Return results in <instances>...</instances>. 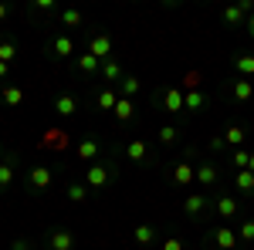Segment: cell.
Masks as SVG:
<instances>
[{"mask_svg": "<svg viewBox=\"0 0 254 250\" xmlns=\"http://www.w3.org/2000/svg\"><path fill=\"white\" fill-rule=\"evenodd\" d=\"M109 179H112L109 166H102V162H92V166H88V176H85V186H88V190H102Z\"/></svg>", "mask_w": 254, "mask_h": 250, "instance_id": "6da1fadb", "label": "cell"}, {"mask_svg": "<svg viewBox=\"0 0 254 250\" xmlns=\"http://www.w3.org/2000/svg\"><path fill=\"white\" fill-rule=\"evenodd\" d=\"M88 54H95L98 61H112V38L109 34H95L88 41Z\"/></svg>", "mask_w": 254, "mask_h": 250, "instance_id": "7a4b0ae2", "label": "cell"}, {"mask_svg": "<svg viewBox=\"0 0 254 250\" xmlns=\"http://www.w3.org/2000/svg\"><path fill=\"white\" fill-rule=\"evenodd\" d=\"M48 247L51 250H71L75 247V237H71L68 230H51L48 233Z\"/></svg>", "mask_w": 254, "mask_h": 250, "instance_id": "3957f363", "label": "cell"}, {"mask_svg": "<svg viewBox=\"0 0 254 250\" xmlns=\"http://www.w3.org/2000/svg\"><path fill=\"white\" fill-rule=\"evenodd\" d=\"M163 108H166V112H187L183 92H180V88H166V92H163Z\"/></svg>", "mask_w": 254, "mask_h": 250, "instance_id": "277c9868", "label": "cell"}, {"mask_svg": "<svg viewBox=\"0 0 254 250\" xmlns=\"http://www.w3.org/2000/svg\"><path fill=\"white\" fill-rule=\"evenodd\" d=\"M183 210H187V216H200V213L207 210V196H203V193H190V196H187V200H183Z\"/></svg>", "mask_w": 254, "mask_h": 250, "instance_id": "5b68a950", "label": "cell"}, {"mask_svg": "<svg viewBox=\"0 0 254 250\" xmlns=\"http://www.w3.org/2000/svg\"><path fill=\"white\" fill-rule=\"evenodd\" d=\"M126 155H129V162H139V166H142V162L149 159V146H146L142 139H132V142L126 146Z\"/></svg>", "mask_w": 254, "mask_h": 250, "instance_id": "8992f818", "label": "cell"}, {"mask_svg": "<svg viewBox=\"0 0 254 250\" xmlns=\"http://www.w3.org/2000/svg\"><path fill=\"white\" fill-rule=\"evenodd\" d=\"M196 179V169L190 166V162H176V169H173V183L176 186H190Z\"/></svg>", "mask_w": 254, "mask_h": 250, "instance_id": "52a82bcc", "label": "cell"}, {"mask_svg": "<svg viewBox=\"0 0 254 250\" xmlns=\"http://www.w3.org/2000/svg\"><path fill=\"white\" fill-rule=\"evenodd\" d=\"M31 186L38 193H44L51 186V169H48V166H34V169H31Z\"/></svg>", "mask_w": 254, "mask_h": 250, "instance_id": "ba28073f", "label": "cell"}, {"mask_svg": "<svg viewBox=\"0 0 254 250\" xmlns=\"http://www.w3.org/2000/svg\"><path fill=\"white\" fill-rule=\"evenodd\" d=\"M214 244L220 250H234L237 247V233L227 230V227H217V230H214Z\"/></svg>", "mask_w": 254, "mask_h": 250, "instance_id": "9c48e42d", "label": "cell"}, {"mask_svg": "<svg viewBox=\"0 0 254 250\" xmlns=\"http://www.w3.org/2000/svg\"><path fill=\"white\" fill-rule=\"evenodd\" d=\"M196 183H200V186H214L217 183V166L214 162H200V166H196Z\"/></svg>", "mask_w": 254, "mask_h": 250, "instance_id": "30bf717a", "label": "cell"}, {"mask_svg": "<svg viewBox=\"0 0 254 250\" xmlns=\"http://www.w3.org/2000/svg\"><path fill=\"white\" fill-rule=\"evenodd\" d=\"M234 98H237V101L254 98V81H251V78H237V81H234Z\"/></svg>", "mask_w": 254, "mask_h": 250, "instance_id": "8fae6325", "label": "cell"}, {"mask_svg": "<svg viewBox=\"0 0 254 250\" xmlns=\"http://www.w3.org/2000/svg\"><path fill=\"white\" fill-rule=\"evenodd\" d=\"M55 112H58V115H75V112H78V101L71 95H58L55 98Z\"/></svg>", "mask_w": 254, "mask_h": 250, "instance_id": "7c38bea8", "label": "cell"}, {"mask_svg": "<svg viewBox=\"0 0 254 250\" xmlns=\"http://www.w3.org/2000/svg\"><path fill=\"white\" fill-rule=\"evenodd\" d=\"M112 112H116V118H119V122H129V118L136 115V105H132V98H119Z\"/></svg>", "mask_w": 254, "mask_h": 250, "instance_id": "4fadbf2b", "label": "cell"}, {"mask_svg": "<svg viewBox=\"0 0 254 250\" xmlns=\"http://www.w3.org/2000/svg\"><path fill=\"white\" fill-rule=\"evenodd\" d=\"M234 183H237V190H241V193H248V196L254 193V173H251V169H241Z\"/></svg>", "mask_w": 254, "mask_h": 250, "instance_id": "5bb4252c", "label": "cell"}, {"mask_svg": "<svg viewBox=\"0 0 254 250\" xmlns=\"http://www.w3.org/2000/svg\"><path fill=\"white\" fill-rule=\"evenodd\" d=\"M51 51H55L58 58H68V54L75 51V44H71V41H68L64 34H61V38H55V41H51Z\"/></svg>", "mask_w": 254, "mask_h": 250, "instance_id": "9a60e30c", "label": "cell"}, {"mask_svg": "<svg viewBox=\"0 0 254 250\" xmlns=\"http://www.w3.org/2000/svg\"><path fill=\"white\" fill-rule=\"evenodd\" d=\"M132 237H136V244H142V247H149V244L156 240V230L142 223V227H136V230H132Z\"/></svg>", "mask_w": 254, "mask_h": 250, "instance_id": "2e32d148", "label": "cell"}, {"mask_svg": "<svg viewBox=\"0 0 254 250\" xmlns=\"http://www.w3.org/2000/svg\"><path fill=\"white\" fill-rule=\"evenodd\" d=\"M217 213L231 220V216H237V203L231 200V196H220V200H217Z\"/></svg>", "mask_w": 254, "mask_h": 250, "instance_id": "e0dca14e", "label": "cell"}, {"mask_svg": "<svg viewBox=\"0 0 254 250\" xmlns=\"http://www.w3.org/2000/svg\"><path fill=\"white\" fill-rule=\"evenodd\" d=\"M203 101H207V98L200 95V92H187V95H183V105H187V108H190V112H200V108H203Z\"/></svg>", "mask_w": 254, "mask_h": 250, "instance_id": "ac0fdd59", "label": "cell"}, {"mask_svg": "<svg viewBox=\"0 0 254 250\" xmlns=\"http://www.w3.org/2000/svg\"><path fill=\"white\" fill-rule=\"evenodd\" d=\"M98 64H102V61H98L95 54H81V58H78V71H85V75H95Z\"/></svg>", "mask_w": 254, "mask_h": 250, "instance_id": "d6986e66", "label": "cell"}, {"mask_svg": "<svg viewBox=\"0 0 254 250\" xmlns=\"http://www.w3.org/2000/svg\"><path fill=\"white\" fill-rule=\"evenodd\" d=\"M78 155L85 159V162H88V159H95V155H98V142H95V139H85V142H78Z\"/></svg>", "mask_w": 254, "mask_h": 250, "instance_id": "ffe728a7", "label": "cell"}, {"mask_svg": "<svg viewBox=\"0 0 254 250\" xmlns=\"http://www.w3.org/2000/svg\"><path fill=\"white\" fill-rule=\"evenodd\" d=\"M116 101H119V95L112 92V88L98 92V98H95V105H98V108H116Z\"/></svg>", "mask_w": 254, "mask_h": 250, "instance_id": "44dd1931", "label": "cell"}, {"mask_svg": "<svg viewBox=\"0 0 254 250\" xmlns=\"http://www.w3.org/2000/svg\"><path fill=\"white\" fill-rule=\"evenodd\" d=\"M244 129H241V125H227V132H224V142H231V146H241V142H244Z\"/></svg>", "mask_w": 254, "mask_h": 250, "instance_id": "7402d4cb", "label": "cell"}, {"mask_svg": "<svg viewBox=\"0 0 254 250\" xmlns=\"http://www.w3.org/2000/svg\"><path fill=\"white\" fill-rule=\"evenodd\" d=\"M237 71H241V75L248 78V75H254V54H237Z\"/></svg>", "mask_w": 254, "mask_h": 250, "instance_id": "603a6c76", "label": "cell"}, {"mask_svg": "<svg viewBox=\"0 0 254 250\" xmlns=\"http://www.w3.org/2000/svg\"><path fill=\"white\" fill-rule=\"evenodd\" d=\"M3 101H7V105H20V101H24V92H20L17 85H7V88H3Z\"/></svg>", "mask_w": 254, "mask_h": 250, "instance_id": "cb8c5ba5", "label": "cell"}, {"mask_svg": "<svg viewBox=\"0 0 254 250\" xmlns=\"http://www.w3.org/2000/svg\"><path fill=\"white\" fill-rule=\"evenodd\" d=\"M10 183H14V162L7 159V162H0V190L10 186Z\"/></svg>", "mask_w": 254, "mask_h": 250, "instance_id": "d4e9b609", "label": "cell"}, {"mask_svg": "<svg viewBox=\"0 0 254 250\" xmlns=\"http://www.w3.org/2000/svg\"><path fill=\"white\" fill-rule=\"evenodd\" d=\"M102 75L109 78V81H119V78H122V68H119V61H116V58L105 61V64H102Z\"/></svg>", "mask_w": 254, "mask_h": 250, "instance_id": "484cf974", "label": "cell"}, {"mask_svg": "<svg viewBox=\"0 0 254 250\" xmlns=\"http://www.w3.org/2000/svg\"><path fill=\"white\" fill-rule=\"evenodd\" d=\"M176 139H180V129H173V125H163V129H159V142H163V146H173Z\"/></svg>", "mask_w": 254, "mask_h": 250, "instance_id": "4316f807", "label": "cell"}, {"mask_svg": "<svg viewBox=\"0 0 254 250\" xmlns=\"http://www.w3.org/2000/svg\"><path fill=\"white\" fill-rule=\"evenodd\" d=\"M85 196H88V186H81V183H71V186H68V200H71V203H81Z\"/></svg>", "mask_w": 254, "mask_h": 250, "instance_id": "83f0119b", "label": "cell"}, {"mask_svg": "<svg viewBox=\"0 0 254 250\" xmlns=\"http://www.w3.org/2000/svg\"><path fill=\"white\" fill-rule=\"evenodd\" d=\"M136 92H139V78H132V75L122 78V98H132Z\"/></svg>", "mask_w": 254, "mask_h": 250, "instance_id": "f1b7e54d", "label": "cell"}, {"mask_svg": "<svg viewBox=\"0 0 254 250\" xmlns=\"http://www.w3.org/2000/svg\"><path fill=\"white\" fill-rule=\"evenodd\" d=\"M14 58H17V48H14L10 41H3V44H0V61H3V64H10Z\"/></svg>", "mask_w": 254, "mask_h": 250, "instance_id": "f546056e", "label": "cell"}, {"mask_svg": "<svg viewBox=\"0 0 254 250\" xmlns=\"http://www.w3.org/2000/svg\"><path fill=\"white\" fill-rule=\"evenodd\" d=\"M61 24H64V27H78L81 14H78V10H64V14H61Z\"/></svg>", "mask_w": 254, "mask_h": 250, "instance_id": "4dcf8cb0", "label": "cell"}, {"mask_svg": "<svg viewBox=\"0 0 254 250\" xmlns=\"http://www.w3.org/2000/svg\"><path fill=\"white\" fill-rule=\"evenodd\" d=\"M231 162H234L237 169H248V162H251V152H244V149H237V152L231 155Z\"/></svg>", "mask_w": 254, "mask_h": 250, "instance_id": "1f68e13d", "label": "cell"}, {"mask_svg": "<svg viewBox=\"0 0 254 250\" xmlns=\"http://www.w3.org/2000/svg\"><path fill=\"white\" fill-rule=\"evenodd\" d=\"M237 240H254V220H244V223H241V233H237Z\"/></svg>", "mask_w": 254, "mask_h": 250, "instance_id": "d6a6232c", "label": "cell"}, {"mask_svg": "<svg viewBox=\"0 0 254 250\" xmlns=\"http://www.w3.org/2000/svg\"><path fill=\"white\" fill-rule=\"evenodd\" d=\"M163 250H183V244H180V240H176V237H170V240H166V244H163Z\"/></svg>", "mask_w": 254, "mask_h": 250, "instance_id": "836d02e7", "label": "cell"}, {"mask_svg": "<svg viewBox=\"0 0 254 250\" xmlns=\"http://www.w3.org/2000/svg\"><path fill=\"white\" fill-rule=\"evenodd\" d=\"M10 250H31V244H27V240H14V244H10Z\"/></svg>", "mask_w": 254, "mask_h": 250, "instance_id": "e575fe53", "label": "cell"}, {"mask_svg": "<svg viewBox=\"0 0 254 250\" xmlns=\"http://www.w3.org/2000/svg\"><path fill=\"white\" fill-rule=\"evenodd\" d=\"M248 31H251V38H254V14H251V20H248Z\"/></svg>", "mask_w": 254, "mask_h": 250, "instance_id": "d590c367", "label": "cell"}, {"mask_svg": "<svg viewBox=\"0 0 254 250\" xmlns=\"http://www.w3.org/2000/svg\"><path fill=\"white\" fill-rule=\"evenodd\" d=\"M0 78H7V64L3 61H0Z\"/></svg>", "mask_w": 254, "mask_h": 250, "instance_id": "8d00e7d4", "label": "cell"}, {"mask_svg": "<svg viewBox=\"0 0 254 250\" xmlns=\"http://www.w3.org/2000/svg\"><path fill=\"white\" fill-rule=\"evenodd\" d=\"M3 17H7V7H3V3H0V20H3Z\"/></svg>", "mask_w": 254, "mask_h": 250, "instance_id": "74e56055", "label": "cell"}, {"mask_svg": "<svg viewBox=\"0 0 254 250\" xmlns=\"http://www.w3.org/2000/svg\"><path fill=\"white\" fill-rule=\"evenodd\" d=\"M248 169H251V173H254V152H251V162H248Z\"/></svg>", "mask_w": 254, "mask_h": 250, "instance_id": "f35d334b", "label": "cell"}]
</instances>
